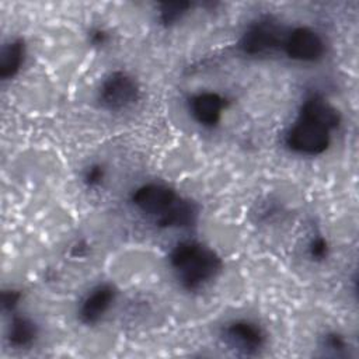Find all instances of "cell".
<instances>
[{
    "label": "cell",
    "instance_id": "1",
    "mask_svg": "<svg viewBox=\"0 0 359 359\" xmlns=\"http://www.w3.org/2000/svg\"><path fill=\"white\" fill-rule=\"evenodd\" d=\"M170 264L182 287L196 290L209 283L222 269L220 258L196 241H181L170 255Z\"/></svg>",
    "mask_w": 359,
    "mask_h": 359
},
{
    "label": "cell",
    "instance_id": "2",
    "mask_svg": "<svg viewBox=\"0 0 359 359\" xmlns=\"http://www.w3.org/2000/svg\"><path fill=\"white\" fill-rule=\"evenodd\" d=\"M331 130L332 129L323 122L309 115L299 114V118L287 130L285 142L286 146L296 153L316 156L325 151L330 146Z\"/></svg>",
    "mask_w": 359,
    "mask_h": 359
},
{
    "label": "cell",
    "instance_id": "3",
    "mask_svg": "<svg viewBox=\"0 0 359 359\" xmlns=\"http://www.w3.org/2000/svg\"><path fill=\"white\" fill-rule=\"evenodd\" d=\"M286 34L279 21L272 17H262L247 27L238 46L245 55L261 56L283 46Z\"/></svg>",
    "mask_w": 359,
    "mask_h": 359
},
{
    "label": "cell",
    "instance_id": "4",
    "mask_svg": "<svg viewBox=\"0 0 359 359\" xmlns=\"http://www.w3.org/2000/svg\"><path fill=\"white\" fill-rule=\"evenodd\" d=\"M180 201L177 194L163 184H144L139 187L133 195V205L144 215L153 217L158 224Z\"/></svg>",
    "mask_w": 359,
    "mask_h": 359
},
{
    "label": "cell",
    "instance_id": "5",
    "mask_svg": "<svg viewBox=\"0 0 359 359\" xmlns=\"http://www.w3.org/2000/svg\"><path fill=\"white\" fill-rule=\"evenodd\" d=\"M139 98L137 83L128 73L114 72L101 84L98 100L108 111H121Z\"/></svg>",
    "mask_w": 359,
    "mask_h": 359
},
{
    "label": "cell",
    "instance_id": "6",
    "mask_svg": "<svg viewBox=\"0 0 359 359\" xmlns=\"http://www.w3.org/2000/svg\"><path fill=\"white\" fill-rule=\"evenodd\" d=\"M283 49L286 55L297 62H316L324 55V41L311 28L299 27L286 34Z\"/></svg>",
    "mask_w": 359,
    "mask_h": 359
},
{
    "label": "cell",
    "instance_id": "7",
    "mask_svg": "<svg viewBox=\"0 0 359 359\" xmlns=\"http://www.w3.org/2000/svg\"><path fill=\"white\" fill-rule=\"evenodd\" d=\"M223 339L227 346L244 355H255L265 344L262 330L247 320H238L227 324L223 330Z\"/></svg>",
    "mask_w": 359,
    "mask_h": 359
},
{
    "label": "cell",
    "instance_id": "8",
    "mask_svg": "<svg viewBox=\"0 0 359 359\" xmlns=\"http://www.w3.org/2000/svg\"><path fill=\"white\" fill-rule=\"evenodd\" d=\"M115 299V290L111 285H98L94 289L88 292V294L83 299L80 309H79V316L80 320L90 325L98 323L104 314L109 310L112 302Z\"/></svg>",
    "mask_w": 359,
    "mask_h": 359
},
{
    "label": "cell",
    "instance_id": "9",
    "mask_svg": "<svg viewBox=\"0 0 359 359\" xmlns=\"http://www.w3.org/2000/svg\"><path fill=\"white\" fill-rule=\"evenodd\" d=\"M224 98L213 91H203L194 95L189 101V109L195 121L203 126H215L224 109Z\"/></svg>",
    "mask_w": 359,
    "mask_h": 359
},
{
    "label": "cell",
    "instance_id": "10",
    "mask_svg": "<svg viewBox=\"0 0 359 359\" xmlns=\"http://www.w3.org/2000/svg\"><path fill=\"white\" fill-rule=\"evenodd\" d=\"M300 114L309 115V116L323 122L330 129L337 128L339 123L338 111L328 101H325L324 98H321L318 95H313V97L307 98L302 105Z\"/></svg>",
    "mask_w": 359,
    "mask_h": 359
},
{
    "label": "cell",
    "instance_id": "11",
    "mask_svg": "<svg viewBox=\"0 0 359 359\" xmlns=\"http://www.w3.org/2000/svg\"><path fill=\"white\" fill-rule=\"evenodd\" d=\"M25 48L22 41L15 39L10 43L4 45L0 53V77L7 80L13 77L20 69L24 62Z\"/></svg>",
    "mask_w": 359,
    "mask_h": 359
},
{
    "label": "cell",
    "instance_id": "12",
    "mask_svg": "<svg viewBox=\"0 0 359 359\" xmlns=\"http://www.w3.org/2000/svg\"><path fill=\"white\" fill-rule=\"evenodd\" d=\"M36 337V325L27 317H14L8 327V342L14 348L29 346Z\"/></svg>",
    "mask_w": 359,
    "mask_h": 359
},
{
    "label": "cell",
    "instance_id": "13",
    "mask_svg": "<svg viewBox=\"0 0 359 359\" xmlns=\"http://www.w3.org/2000/svg\"><path fill=\"white\" fill-rule=\"evenodd\" d=\"M191 3L187 1H175V3H164L160 7V20L164 24H174L181 20V17L188 11Z\"/></svg>",
    "mask_w": 359,
    "mask_h": 359
},
{
    "label": "cell",
    "instance_id": "14",
    "mask_svg": "<svg viewBox=\"0 0 359 359\" xmlns=\"http://www.w3.org/2000/svg\"><path fill=\"white\" fill-rule=\"evenodd\" d=\"M325 346L334 352H339L345 349V341L338 334H330L325 337Z\"/></svg>",
    "mask_w": 359,
    "mask_h": 359
},
{
    "label": "cell",
    "instance_id": "15",
    "mask_svg": "<svg viewBox=\"0 0 359 359\" xmlns=\"http://www.w3.org/2000/svg\"><path fill=\"white\" fill-rule=\"evenodd\" d=\"M104 177V170L102 167L100 165H91L88 170H87V174H86V181L90 184V185H97L101 182Z\"/></svg>",
    "mask_w": 359,
    "mask_h": 359
},
{
    "label": "cell",
    "instance_id": "16",
    "mask_svg": "<svg viewBox=\"0 0 359 359\" xmlns=\"http://www.w3.org/2000/svg\"><path fill=\"white\" fill-rule=\"evenodd\" d=\"M310 252L316 258H324V255L327 254V243H325V240L321 238V237L316 238L311 243V245H310Z\"/></svg>",
    "mask_w": 359,
    "mask_h": 359
},
{
    "label": "cell",
    "instance_id": "17",
    "mask_svg": "<svg viewBox=\"0 0 359 359\" xmlns=\"http://www.w3.org/2000/svg\"><path fill=\"white\" fill-rule=\"evenodd\" d=\"M18 299H20V294L17 292H14V290L4 292L3 293V306L7 309H13L17 304Z\"/></svg>",
    "mask_w": 359,
    "mask_h": 359
}]
</instances>
